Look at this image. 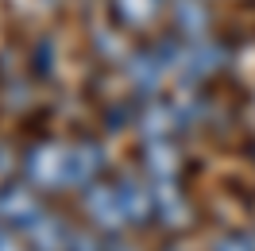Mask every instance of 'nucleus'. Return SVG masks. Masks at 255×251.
<instances>
[{
  "mask_svg": "<svg viewBox=\"0 0 255 251\" xmlns=\"http://www.w3.org/2000/svg\"><path fill=\"white\" fill-rule=\"evenodd\" d=\"M31 174L39 186H58V182H78V158L74 151L62 147H39V155L31 151Z\"/></svg>",
  "mask_w": 255,
  "mask_h": 251,
  "instance_id": "nucleus-1",
  "label": "nucleus"
},
{
  "mask_svg": "<svg viewBox=\"0 0 255 251\" xmlns=\"http://www.w3.org/2000/svg\"><path fill=\"white\" fill-rule=\"evenodd\" d=\"M0 209H4V217L16 220V224H35L39 217V201H35V193L27 186H8L0 193Z\"/></svg>",
  "mask_w": 255,
  "mask_h": 251,
  "instance_id": "nucleus-2",
  "label": "nucleus"
},
{
  "mask_svg": "<svg viewBox=\"0 0 255 251\" xmlns=\"http://www.w3.org/2000/svg\"><path fill=\"white\" fill-rule=\"evenodd\" d=\"M112 12L128 27H147L159 12V0H112Z\"/></svg>",
  "mask_w": 255,
  "mask_h": 251,
  "instance_id": "nucleus-3",
  "label": "nucleus"
},
{
  "mask_svg": "<svg viewBox=\"0 0 255 251\" xmlns=\"http://www.w3.org/2000/svg\"><path fill=\"white\" fill-rule=\"evenodd\" d=\"M174 16H178V27L186 35H201L209 27V12L201 8V0H178V8H174Z\"/></svg>",
  "mask_w": 255,
  "mask_h": 251,
  "instance_id": "nucleus-4",
  "label": "nucleus"
},
{
  "mask_svg": "<svg viewBox=\"0 0 255 251\" xmlns=\"http://www.w3.org/2000/svg\"><path fill=\"white\" fill-rule=\"evenodd\" d=\"M116 201H120V209L128 213V220H135V224L147 220V197L135 189V182H124V186L116 189Z\"/></svg>",
  "mask_w": 255,
  "mask_h": 251,
  "instance_id": "nucleus-5",
  "label": "nucleus"
}]
</instances>
